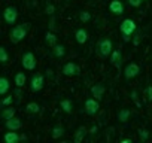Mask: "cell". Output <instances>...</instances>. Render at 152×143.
Instances as JSON below:
<instances>
[{
  "label": "cell",
  "instance_id": "1",
  "mask_svg": "<svg viewBox=\"0 0 152 143\" xmlns=\"http://www.w3.org/2000/svg\"><path fill=\"white\" fill-rule=\"evenodd\" d=\"M30 28V24L28 23H24V24H17L12 27L11 33H9V39L12 43H20L21 40L26 39L27 36V31Z\"/></svg>",
  "mask_w": 152,
  "mask_h": 143
},
{
  "label": "cell",
  "instance_id": "2",
  "mask_svg": "<svg viewBox=\"0 0 152 143\" xmlns=\"http://www.w3.org/2000/svg\"><path fill=\"white\" fill-rule=\"evenodd\" d=\"M136 28H137V26H136L134 20H131V18H125V20L119 24V31H121V34H122L124 42H128V40L131 39V36L134 34Z\"/></svg>",
  "mask_w": 152,
  "mask_h": 143
},
{
  "label": "cell",
  "instance_id": "3",
  "mask_svg": "<svg viewBox=\"0 0 152 143\" xmlns=\"http://www.w3.org/2000/svg\"><path fill=\"white\" fill-rule=\"evenodd\" d=\"M97 51H99V54H100L103 58L110 57V54H112V51H113V42H112L109 37L100 39L99 43H97Z\"/></svg>",
  "mask_w": 152,
  "mask_h": 143
},
{
  "label": "cell",
  "instance_id": "4",
  "mask_svg": "<svg viewBox=\"0 0 152 143\" xmlns=\"http://www.w3.org/2000/svg\"><path fill=\"white\" fill-rule=\"evenodd\" d=\"M21 66H23L26 70H28V72H33V70L36 69V66H37L36 55H34L31 51H27V52H24V54H23V57H21Z\"/></svg>",
  "mask_w": 152,
  "mask_h": 143
},
{
  "label": "cell",
  "instance_id": "5",
  "mask_svg": "<svg viewBox=\"0 0 152 143\" xmlns=\"http://www.w3.org/2000/svg\"><path fill=\"white\" fill-rule=\"evenodd\" d=\"M61 73H63L64 76H69V78H72V76H79V75H81V67L76 64V63H73V61H69V63H66V64L63 66Z\"/></svg>",
  "mask_w": 152,
  "mask_h": 143
},
{
  "label": "cell",
  "instance_id": "6",
  "mask_svg": "<svg viewBox=\"0 0 152 143\" xmlns=\"http://www.w3.org/2000/svg\"><path fill=\"white\" fill-rule=\"evenodd\" d=\"M99 109H100V101H99L97 98L90 97V98L85 100V103H84V110H85L87 115L94 116V115L99 112Z\"/></svg>",
  "mask_w": 152,
  "mask_h": 143
},
{
  "label": "cell",
  "instance_id": "7",
  "mask_svg": "<svg viewBox=\"0 0 152 143\" xmlns=\"http://www.w3.org/2000/svg\"><path fill=\"white\" fill-rule=\"evenodd\" d=\"M139 75H140V66H139L137 63H130V64L125 66V69H124V78H125L127 81L134 79V78H137Z\"/></svg>",
  "mask_w": 152,
  "mask_h": 143
},
{
  "label": "cell",
  "instance_id": "8",
  "mask_svg": "<svg viewBox=\"0 0 152 143\" xmlns=\"http://www.w3.org/2000/svg\"><path fill=\"white\" fill-rule=\"evenodd\" d=\"M3 18H5V23H6V24H9V26L15 24L17 20H18V9H17L15 6H8V8H5V11H3Z\"/></svg>",
  "mask_w": 152,
  "mask_h": 143
},
{
  "label": "cell",
  "instance_id": "9",
  "mask_svg": "<svg viewBox=\"0 0 152 143\" xmlns=\"http://www.w3.org/2000/svg\"><path fill=\"white\" fill-rule=\"evenodd\" d=\"M43 87H45V79H43V76H42L40 73L33 75L31 79H30V90H31L33 93H39V91L43 90Z\"/></svg>",
  "mask_w": 152,
  "mask_h": 143
},
{
  "label": "cell",
  "instance_id": "10",
  "mask_svg": "<svg viewBox=\"0 0 152 143\" xmlns=\"http://www.w3.org/2000/svg\"><path fill=\"white\" fill-rule=\"evenodd\" d=\"M5 127H6L8 130L18 131V130H21V128H23V121H21L18 116H14V118H11V119H6V121H5Z\"/></svg>",
  "mask_w": 152,
  "mask_h": 143
},
{
  "label": "cell",
  "instance_id": "11",
  "mask_svg": "<svg viewBox=\"0 0 152 143\" xmlns=\"http://www.w3.org/2000/svg\"><path fill=\"white\" fill-rule=\"evenodd\" d=\"M109 58H110V64L113 67L121 69V66H122V52H121V49H113Z\"/></svg>",
  "mask_w": 152,
  "mask_h": 143
},
{
  "label": "cell",
  "instance_id": "12",
  "mask_svg": "<svg viewBox=\"0 0 152 143\" xmlns=\"http://www.w3.org/2000/svg\"><path fill=\"white\" fill-rule=\"evenodd\" d=\"M109 11L113 15H122L124 14V3L121 0H112L109 3Z\"/></svg>",
  "mask_w": 152,
  "mask_h": 143
},
{
  "label": "cell",
  "instance_id": "13",
  "mask_svg": "<svg viewBox=\"0 0 152 143\" xmlns=\"http://www.w3.org/2000/svg\"><path fill=\"white\" fill-rule=\"evenodd\" d=\"M90 91H91V96L100 101V100L103 98L104 93H106V88H104V85H103V84H96V85H93V87H91V90H90Z\"/></svg>",
  "mask_w": 152,
  "mask_h": 143
},
{
  "label": "cell",
  "instance_id": "14",
  "mask_svg": "<svg viewBox=\"0 0 152 143\" xmlns=\"http://www.w3.org/2000/svg\"><path fill=\"white\" fill-rule=\"evenodd\" d=\"M88 31L85 30V28H78L75 31V40L78 42L79 45H84V43H87L88 42Z\"/></svg>",
  "mask_w": 152,
  "mask_h": 143
},
{
  "label": "cell",
  "instance_id": "15",
  "mask_svg": "<svg viewBox=\"0 0 152 143\" xmlns=\"http://www.w3.org/2000/svg\"><path fill=\"white\" fill-rule=\"evenodd\" d=\"M14 84H15L17 88H23L27 84V76H26L24 72H17L15 78H14Z\"/></svg>",
  "mask_w": 152,
  "mask_h": 143
},
{
  "label": "cell",
  "instance_id": "16",
  "mask_svg": "<svg viewBox=\"0 0 152 143\" xmlns=\"http://www.w3.org/2000/svg\"><path fill=\"white\" fill-rule=\"evenodd\" d=\"M87 133H88V130H87L84 125L78 127V130L75 131V136H73V142H75V143H81V142L84 140V137L87 136Z\"/></svg>",
  "mask_w": 152,
  "mask_h": 143
},
{
  "label": "cell",
  "instance_id": "17",
  "mask_svg": "<svg viewBox=\"0 0 152 143\" xmlns=\"http://www.w3.org/2000/svg\"><path fill=\"white\" fill-rule=\"evenodd\" d=\"M20 140H21V136H20L17 131L8 130V133L5 134V142H6V143H18Z\"/></svg>",
  "mask_w": 152,
  "mask_h": 143
},
{
  "label": "cell",
  "instance_id": "18",
  "mask_svg": "<svg viewBox=\"0 0 152 143\" xmlns=\"http://www.w3.org/2000/svg\"><path fill=\"white\" fill-rule=\"evenodd\" d=\"M45 42L48 43V46L54 48V46L58 43V36H57L54 31H46V33H45Z\"/></svg>",
  "mask_w": 152,
  "mask_h": 143
},
{
  "label": "cell",
  "instance_id": "19",
  "mask_svg": "<svg viewBox=\"0 0 152 143\" xmlns=\"http://www.w3.org/2000/svg\"><path fill=\"white\" fill-rule=\"evenodd\" d=\"M9 88H11V82H9V79L8 78H0V94L2 96H6L8 94V91H9Z\"/></svg>",
  "mask_w": 152,
  "mask_h": 143
},
{
  "label": "cell",
  "instance_id": "20",
  "mask_svg": "<svg viewBox=\"0 0 152 143\" xmlns=\"http://www.w3.org/2000/svg\"><path fill=\"white\" fill-rule=\"evenodd\" d=\"M130 116H131V110H130V109H127V107L119 109V112H118V119H119V122L125 124V122L130 119Z\"/></svg>",
  "mask_w": 152,
  "mask_h": 143
},
{
  "label": "cell",
  "instance_id": "21",
  "mask_svg": "<svg viewBox=\"0 0 152 143\" xmlns=\"http://www.w3.org/2000/svg\"><path fill=\"white\" fill-rule=\"evenodd\" d=\"M64 134H66V130H64L63 125H55V127L52 128V131H51V137L55 139V140H58V139L63 137Z\"/></svg>",
  "mask_w": 152,
  "mask_h": 143
},
{
  "label": "cell",
  "instance_id": "22",
  "mask_svg": "<svg viewBox=\"0 0 152 143\" xmlns=\"http://www.w3.org/2000/svg\"><path fill=\"white\" fill-rule=\"evenodd\" d=\"M52 54H54V57H57V58H63V57L66 55V46L61 45V43H57V45L52 48Z\"/></svg>",
  "mask_w": 152,
  "mask_h": 143
},
{
  "label": "cell",
  "instance_id": "23",
  "mask_svg": "<svg viewBox=\"0 0 152 143\" xmlns=\"http://www.w3.org/2000/svg\"><path fill=\"white\" fill-rule=\"evenodd\" d=\"M60 107H61L63 112H66V113H72V112H73V103H72V100H69V98L61 100V101H60Z\"/></svg>",
  "mask_w": 152,
  "mask_h": 143
},
{
  "label": "cell",
  "instance_id": "24",
  "mask_svg": "<svg viewBox=\"0 0 152 143\" xmlns=\"http://www.w3.org/2000/svg\"><path fill=\"white\" fill-rule=\"evenodd\" d=\"M26 112L30 113V115H36V113H39V112H40V106H39V103H36V101H30V103L26 106Z\"/></svg>",
  "mask_w": 152,
  "mask_h": 143
},
{
  "label": "cell",
  "instance_id": "25",
  "mask_svg": "<svg viewBox=\"0 0 152 143\" xmlns=\"http://www.w3.org/2000/svg\"><path fill=\"white\" fill-rule=\"evenodd\" d=\"M15 116V107H12V104L11 106H6L3 110H2V118L6 121V119H11V118H14Z\"/></svg>",
  "mask_w": 152,
  "mask_h": 143
},
{
  "label": "cell",
  "instance_id": "26",
  "mask_svg": "<svg viewBox=\"0 0 152 143\" xmlns=\"http://www.w3.org/2000/svg\"><path fill=\"white\" fill-rule=\"evenodd\" d=\"M91 18H93V17H91V12H88V11H81V12H79V21H81V23L85 24V23L91 21Z\"/></svg>",
  "mask_w": 152,
  "mask_h": 143
},
{
  "label": "cell",
  "instance_id": "27",
  "mask_svg": "<svg viewBox=\"0 0 152 143\" xmlns=\"http://www.w3.org/2000/svg\"><path fill=\"white\" fill-rule=\"evenodd\" d=\"M9 60V55H8V51L5 46H0V61H2L3 64H6Z\"/></svg>",
  "mask_w": 152,
  "mask_h": 143
},
{
  "label": "cell",
  "instance_id": "28",
  "mask_svg": "<svg viewBox=\"0 0 152 143\" xmlns=\"http://www.w3.org/2000/svg\"><path fill=\"white\" fill-rule=\"evenodd\" d=\"M137 133H139V139L140 140H148L149 139V131L146 128H140Z\"/></svg>",
  "mask_w": 152,
  "mask_h": 143
},
{
  "label": "cell",
  "instance_id": "29",
  "mask_svg": "<svg viewBox=\"0 0 152 143\" xmlns=\"http://www.w3.org/2000/svg\"><path fill=\"white\" fill-rule=\"evenodd\" d=\"M54 12H55V6H54L52 3H48V5L45 6V14L49 15V17H54Z\"/></svg>",
  "mask_w": 152,
  "mask_h": 143
},
{
  "label": "cell",
  "instance_id": "30",
  "mask_svg": "<svg viewBox=\"0 0 152 143\" xmlns=\"http://www.w3.org/2000/svg\"><path fill=\"white\" fill-rule=\"evenodd\" d=\"M14 103V96H6L3 100H2V106L6 107V106H11Z\"/></svg>",
  "mask_w": 152,
  "mask_h": 143
},
{
  "label": "cell",
  "instance_id": "31",
  "mask_svg": "<svg viewBox=\"0 0 152 143\" xmlns=\"http://www.w3.org/2000/svg\"><path fill=\"white\" fill-rule=\"evenodd\" d=\"M128 2V5L131 6V8H139L142 3H143V0H127Z\"/></svg>",
  "mask_w": 152,
  "mask_h": 143
},
{
  "label": "cell",
  "instance_id": "32",
  "mask_svg": "<svg viewBox=\"0 0 152 143\" xmlns=\"http://www.w3.org/2000/svg\"><path fill=\"white\" fill-rule=\"evenodd\" d=\"M145 94H146V98H148L149 101H152V85H148V87H146Z\"/></svg>",
  "mask_w": 152,
  "mask_h": 143
},
{
  "label": "cell",
  "instance_id": "33",
  "mask_svg": "<svg viewBox=\"0 0 152 143\" xmlns=\"http://www.w3.org/2000/svg\"><path fill=\"white\" fill-rule=\"evenodd\" d=\"M49 28H51V30H55V20H54V17H52L51 21H49Z\"/></svg>",
  "mask_w": 152,
  "mask_h": 143
},
{
  "label": "cell",
  "instance_id": "34",
  "mask_svg": "<svg viewBox=\"0 0 152 143\" xmlns=\"http://www.w3.org/2000/svg\"><path fill=\"white\" fill-rule=\"evenodd\" d=\"M140 43V36L139 34H136L134 36V39H133V45H139Z\"/></svg>",
  "mask_w": 152,
  "mask_h": 143
},
{
  "label": "cell",
  "instance_id": "35",
  "mask_svg": "<svg viewBox=\"0 0 152 143\" xmlns=\"http://www.w3.org/2000/svg\"><path fill=\"white\" fill-rule=\"evenodd\" d=\"M97 131H99V128H97V127H91V130H90L88 133H90V134H96Z\"/></svg>",
  "mask_w": 152,
  "mask_h": 143
},
{
  "label": "cell",
  "instance_id": "36",
  "mask_svg": "<svg viewBox=\"0 0 152 143\" xmlns=\"http://www.w3.org/2000/svg\"><path fill=\"white\" fill-rule=\"evenodd\" d=\"M122 143H131V140H130V139H124Z\"/></svg>",
  "mask_w": 152,
  "mask_h": 143
},
{
  "label": "cell",
  "instance_id": "37",
  "mask_svg": "<svg viewBox=\"0 0 152 143\" xmlns=\"http://www.w3.org/2000/svg\"><path fill=\"white\" fill-rule=\"evenodd\" d=\"M20 136H21V140H26V139H27V136H26V134H20Z\"/></svg>",
  "mask_w": 152,
  "mask_h": 143
},
{
  "label": "cell",
  "instance_id": "38",
  "mask_svg": "<svg viewBox=\"0 0 152 143\" xmlns=\"http://www.w3.org/2000/svg\"><path fill=\"white\" fill-rule=\"evenodd\" d=\"M143 2H146V0H143Z\"/></svg>",
  "mask_w": 152,
  "mask_h": 143
}]
</instances>
